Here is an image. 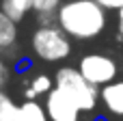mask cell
Returning a JSON list of instances; mask_svg holds the SVG:
<instances>
[{
  "instance_id": "obj_1",
  "label": "cell",
  "mask_w": 123,
  "mask_h": 121,
  "mask_svg": "<svg viewBox=\"0 0 123 121\" xmlns=\"http://www.w3.org/2000/svg\"><path fill=\"white\" fill-rule=\"evenodd\" d=\"M56 24L78 41H91L106 30V9L95 0H65L56 11Z\"/></svg>"
},
{
  "instance_id": "obj_2",
  "label": "cell",
  "mask_w": 123,
  "mask_h": 121,
  "mask_svg": "<svg viewBox=\"0 0 123 121\" xmlns=\"http://www.w3.org/2000/svg\"><path fill=\"white\" fill-rule=\"evenodd\" d=\"M54 87L61 89L63 93H67L84 113H93L97 108V104L102 102L99 100L102 89L91 84L78 67H69V65L58 67V71L54 74Z\"/></svg>"
},
{
  "instance_id": "obj_3",
  "label": "cell",
  "mask_w": 123,
  "mask_h": 121,
  "mask_svg": "<svg viewBox=\"0 0 123 121\" xmlns=\"http://www.w3.org/2000/svg\"><path fill=\"white\" fill-rule=\"evenodd\" d=\"M35 56L45 63H61L71 54V37L56 24H41L30 35Z\"/></svg>"
},
{
  "instance_id": "obj_4",
  "label": "cell",
  "mask_w": 123,
  "mask_h": 121,
  "mask_svg": "<svg viewBox=\"0 0 123 121\" xmlns=\"http://www.w3.org/2000/svg\"><path fill=\"white\" fill-rule=\"evenodd\" d=\"M78 69L82 71V76L91 84H95L99 89L106 87V84H110L119 76V63L112 56L102 54V52H89V54H84L78 61Z\"/></svg>"
},
{
  "instance_id": "obj_5",
  "label": "cell",
  "mask_w": 123,
  "mask_h": 121,
  "mask_svg": "<svg viewBox=\"0 0 123 121\" xmlns=\"http://www.w3.org/2000/svg\"><path fill=\"white\" fill-rule=\"evenodd\" d=\"M45 110L50 115V121H82V108L61 89H52L45 95Z\"/></svg>"
},
{
  "instance_id": "obj_6",
  "label": "cell",
  "mask_w": 123,
  "mask_h": 121,
  "mask_svg": "<svg viewBox=\"0 0 123 121\" xmlns=\"http://www.w3.org/2000/svg\"><path fill=\"white\" fill-rule=\"evenodd\" d=\"M99 100L112 117H123V80H112L110 84L102 87Z\"/></svg>"
},
{
  "instance_id": "obj_7",
  "label": "cell",
  "mask_w": 123,
  "mask_h": 121,
  "mask_svg": "<svg viewBox=\"0 0 123 121\" xmlns=\"http://www.w3.org/2000/svg\"><path fill=\"white\" fill-rule=\"evenodd\" d=\"M13 121H50V115L45 110V104L37 100H24L22 104H17Z\"/></svg>"
},
{
  "instance_id": "obj_8",
  "label": "cell",
  "mask_w": 123,
  "mask_h": 121,
  "mask_svg": "<svg viewBox=\"0 0 123 121\" xmlns=\"http://www.w3.org/2000/svg\"><path fill=\"white\" fill-rule=\"evenodd\" d=\"M17 43V22L0 6V52L11 50Z\"/></svg>"
},
{
  "instance_id": "obj_9",
  "label": "cell",
  "mask_w": 123,
  "mask_h": 121,
  "mask_svg": "<svg viewBox=\"0 0 123 121\" xmlns=\"http://www.w3.org/2000/svg\"><path fill=\"white\" fill-rule=\"evenodd\" d=\"M54 89V78H50L48 74H35L30 78V82L24 89L26 100H37L39 95H48Z\"/></svg>"
},
{
  "instance_id": "obj_10",
  "label": "cell",
  "mask_w": 123,
  "mask_h": 121,
  "mask_svg": "<svg viewBox=\"0 0 123 121\" xmlns=\"http://www.w3.org/2000/svg\"><path fill=\"white\" fill-rule=\"evenodd\" d=\"M0 6H2L15 22H19V19H24V17L32 11L35 0H0Z\"/></svg>"
},
{
  "instance_id": "obj_11",
  "label": "cell",
  "mask_w": 123,
  "mask_h": 121,
  "mask_svg": "<svg viewBox=\"0 0 123 121\" xmlns=\"http://www.w3.org/2000/svg\"><path fill=\"white\" fill-rule=\"evenodd\" d=\"M15 110H17V106L13 104V100L4 93V89L0 84V121H13Z\"/></svg>"
},
{
  "instance_id": "obj_12",
  "label": "cell",
  "mask_w": 123,
  "mask_h": 121,
  "mask_svg": "<svg viewBox=\"0 0 123 121\" xmlns=\"http://www.w3.org/2000/svg\"><path fill=\"white\" fill-rule=\"evenodd\" d=\"M63 2H65V0H35L32 11H35V13H39V15H41V19H45L48 15H54Z\"/></svg>"
},
{
  "instance_id": "obj_13",
  "label": "cell",
  "mask_w": 123,
  "mask_h": 121,
  "mask_svg": "<svg viewBox=\"0 0 123 121\" xmlns=\"http://www.w3.org/2000/svg\"><path fill=\"white\" fill-rule=\"evenodd\" d=\"M95 2H99L106 11H119L123 6V0H95Z\"/></svg>"
},
{
  "instance_id": "obj_14",
  "label": "cell",
  "mask_w": 123,
  "mask_h": 121,
  "mask_svg": "<svg viewBox=\"0 0 123 121\" xmlns=\"http://www.w3.org/2000/svg\"><path fill=\"white\" fill-rule=\"evenodd\" d=\"M6 78H9V69H6V63L2 61V56H0V84H4Z\"/></svg>"
},
{
  "instance_id": "obj_15",
  "label": "cell",
  "mask_w": 123,
  "mask_h": 121,
  "mask_svg": "<svg viewBox=\"0 0 123 121\" xmlns=\"http://www.w3.org/2000/svg\"><path fill=\"white\" fill-rule=\"evenodd\" d=\"M117 32H119V37L123 39V6L117 11Z\"/></svg>"
}]
</instances>
